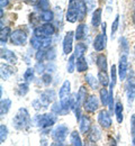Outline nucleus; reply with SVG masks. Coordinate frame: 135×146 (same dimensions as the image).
Segmentation results:
<instances>
[{"instance_id":"f257e3e1","label":"nucleus","mask_w":135,"mask_h":146,"mask_svg":"<svg viewBox=\"0 0 135 146\" xmlns=\"http://www.w3.org/2000/svg\"><path fill=\"white\" fill-rule=\"evenodd\" d=\"M31 125H32V120L27 109L20 108L13 119V126L18 130H26L31 127Z\"/></svg>"},{"instance_id":"f03ea898","label":"nucleus","mask_w":135,"mask_h":146,"mask_svg":"<svg viewBox=\"0 0 135 146\" xmlns=\"http://www.w3.org/2000/svg\"><path fill=\"white\" fill-rule=\"evenodd\" d=\"M57 113L52 112V113H45V115H36L32 123L34 124V126H39L41 128H50L52 127L55 123H57Z\"/></svg>"},{"instance_id":"7ed1b4c3","label":"nucleus","mask_w":135,"mask_h":146,"mask_svg":"<svg viewBox=\"0 0 135 146\" xmlns=\"http://www.w3.org/2000/svg\"><path fill=\"white\" fill-rule=\"evenodd\" d=\"M65 19L69 23H76L79 20V1L78 0H70L69 8L65 15Z\"/></svg>"},{"instance_id":"20e7f679","label":"nucleus","mask_w":135,"mask_h":146,"mask_svg":"<svg viewBox=\"0 0 135 146\" xmlns=\"http://www.w3.org/2000/svg\"><path fill=\"white\" fill-rule=\"evenodd\" d=\"M54 33H55V27L52 24H50V23H45L44 25H42L39 27H36L34 29V35L42 37V38L51 37Z\"/></svg>"},{"instance_id":"39448f33","label":"nucleus","mask_w":135,"mask_h":146,"mask_svg":"<svg viewBox=\"0 0 135 146\" xmlns=\"http://www.w3.org/2000/svg\"><path fill=\"white\" fill-rule=\"evenodd\" d=\"M107 37H106V23L102 24V34H98L94 40V48L97 52H101L106 48Z\"/></svg>"},{"instance_id":"423d86ee","label":"nucleus","mask_w":135,"mask_h":146,"mask_svg":"<svg viewBox=\"0 0 135 146\" xmlns=\"http://www.w3.org/2000/svg\"><path fill=\"white\" fill-rule=\"evenodd\" d=\"M10 42L13 45L16 46H24L27 42V34L23 29H16L10 35Z\"/></svg>"},{"instance_id":"0eeeda50","label":"nucleus","mask_w":135,"mask_h":146,"mask_svg":"<svg viewBox=\"0 0 135 146\" xmlns=\"http://www.w3.org/2000/svg\"><path fill=\"white\" fill-rule=\"evenodd\" d=\"M126 92H127L128 105H132L135 99V76L133 72H131L130 76H128V80L126 82Z\"/></svg>"},{"instance_id":"6e6552de","label":"nucleus","mask_w":135,"mask_h":146,"mask_svg":"<svg viewBox=\"0 0 135 146\" xmlns=\"http://www.w3.org/2000/svg\"><path fill=\"white\" fill-rule=\"evenodd\" d=\"M68 134H69V128H68V126H65V125H59L58 127L53 130V133H52V138L55 142L62 143V142L65 141Z\"/></svg>"},{"instance_id":"1a4fd4ad","label":"nucleus","mask_w":135,"mask_h":146,"mask_svg":"<svg viewBox=\"0 0 135 146\" xmlns=\"http://www.w3.org/2000/svg\"><path fill=\"white\" fill-rule=\"evenodd\" d=\"M127 69H128V60H127V53L120 56L119 58V64H118V75L119 79L122 81H124L126 79V74H127Z\"/></svg>"},{"instance_id":"9d476101","label":"nucleus","mask_w":135,"mask_h":146,"mask_svg":"<svg viewBox=\"0 0 135 146\" xmlns=\"http://www.w3.org/2000/svg\"><path fill=\"white\" fill-rule=\"evenodd\" d=\"M83 107H84V110L88 113H95V111H97L98 107H99L98 98H97L96 96H90L89 98H87Z\"/></svg>"},{"instance_id":"9b49d317","label":"nucleus","mask_w":135,"mask_h":146,"mask_svg":"<svg viewBox=\"0 0 135 146\" xmlns=\"http://www.w3.org/2000/svg\"><path fill=\"white\" fill-rule=\"evenodd\" d=\"M98 123L104 129L112 127V118L106 110H100L98 113Z\"/></svg>"},{"instance_id":"f8f14e48","label":"nucleus","mask_w":135,"mask_h":146,"mask_svg":"<svg viewBox=\"0 0 135 146\" xmlns=\"http://www.w3.org/2000/svg\"><path fill=\"white\" fill-rule=\"evenodd\" d=\"M73 43V32H68L63 39V53L65 55L71 54Z\"/></svg>"},{"instance_id":"ddd939ff","label":"nucleus","mask_w":135,"mask_h":146,"mask_svg":"<svg viewBox=\"0 0 135 146\" xmlns=\"http://www.w3.org/2000/svg\"><path fill=\"white\" fill-rule=\"evenodd\" d=\"M54 99H55V91L52 90V89L44 91L42 94H41V98H39V100L42 101L44 108H46L51 102H53Z\"/></svg>"},{"instance_id":"4468645a","label":"nucleus","mask_w":135,"mask_h":146,"mask_svg":"<svg viewBox=\"0 0 135 146\" xmlns=\"http://www.w3.org/2000/svg\"><path fill=\"white\" fill-rule=\"evenodd\" d=\"M79 124H80V131L86 136L89 133L90 128H91V120H90V118L88 116L83 115L81 117V119L79 120Z\"/></svg>"},{"instance_id":"2eb2a0df","label":"nucleus","mask_w":135,"mask_h":146,"mask_svg":"<svg viewBox=\"0 0 135 146\" xmlns=\"http://www.w3.org/2000/svg\"><path fill=\"white\" fill-rule=\"evenodd\" d=\"M87 136H88V141L90 143H92V144L95 143L96 144L97 142L100 139V137H101V131L98 128V126H91L89 133L87 134Z\"/></svg>"},{"instance_id":"dca6fc26","label":"nucleus","mask_w":135,"mask_h":146,"mask_svg":"<svg viewBox=\"0 0 135 146\" xmlns=\"http://www.w3.org/2000/svg\"><path fill=\"white\" fill-rule=\"evenodd\" d=\"M1 58L5 60L6 62L10 64H16L17 63V56L14 52L7 50V48H1Z\"/></svg>"},{"instance_id":"f3484780","label":"nucleus","mask_w":135,"mask_h":146,"mask_svg":"<svg viewBox=\"0 0 135 146\" xmlns=\"http://www.w3.org/2000/svg\"><path fill=\"white\" fill-rule=\"evenodd\" d=\"M86 100H87V89H86V87L82 86V87H80L77 93V107L76 108H80L82 105H84Z\"/></svg>"},{"instance_id":"a211bd4d","label":"nucleus","mask_w":135,"mask_h":146,"mask_svg":"<svg viewBox=\"0 0 135 146\" xmlns=\"http://www.w3.org/2000/svg\"><path fill=\"white\" fill-rule=\"evenodd\" d=\"M76 68H77V71L80 73L86 72L88 70V63H87V60L81 56V57H78L77 58V63H76Z\"/></svg>"},{"instance_id":"6ab92c4d","label":"nucleus","mask_w":135,"mask_h":146,"mask_svg":"<svg viewBox=\"0 0 135 146\" xmlns=\"http://www.w3.org/2000/svg\"><path fill=\"white\" fill-rule=\"evenodd\" d=\"M101 13H102V9L101 8H98L96 9L94 13H92V18H91V24H92V26L97 28L99 25H100V23H101Z\"/></svg>"},{"instance_id":"aec40b11","label":"nucleus","mask_w":135,"mask_h":146,"mask_svg":"<svg viewBox=\"0 0 135 146\" xmlns=\"http://www.w3.org/2000/svg\"><path fill=\"white\" fill-rule=\"evenodd\" d=\"M96 63L99 71H107V58L104 54H99L97 56Z\"/></svg>"},{"instance_id":"412c9836","label":"nucleus","mask_w":135,"mask_h":146,"mask_svg":"<svg viewBox=\"0 0 135 146\" xmlns=\"http://www.w3.org/2000/svg\"><path fill=\"white\" fill-rule=\"evenodd\" d=\"M15 72H16L15 69H14L13 66H10V65L5 64V65L1 66V76H2V79H5V80H7L10 75H13Z\"/></svg>"},{"instance_id":"4be33fe9","label":"nucleus","mask_w":135,"mask_h":146,"mask_svg":"<svg viewBox=\"0 0 135 146\" xmlns=\"http://www.w3.org/2000/svg\"><path fill=\"white\" fill-rule=\"evenodd\" d=\"M0 113H1V117H3L11 107V101L10 99H1V105H0Z\"/></svg>"},{"instance_id":"5701e85b","label":"nucleus","mask_w":135,"mask_h":146,"mask_svg":"<svg viewBox=\"0 0 135 146\" xmlns=\"http://www.w3.org/2000/svg\"><path fill=\"white\" fill-rule=\"evenodd\" d=\"M98 81L102 87H107L110 82H109V78L106 71H99L98 73Z\"/></svg>"},{"instance_id":"b1692460","label":"nucleus","mask_w":135,"mask_h":146,"mask_svg":"<svg viewBox=\"0 0 135 146\" xmlns=\"http://www.w3.org/2000/svg\"><path fill=\"white\" fill-rule=\"evenodd\" d=\"M87 16V5L84 2V0H80L79 1V20H83L84 17Z\"/></svg>"},{"instance_id":"393cba45","label":"nucleus","mask_w":135,"mask_h":146,"mask_svg":"<svg viewBox=\"0 0 135 146\" xmlns=\"http://www.w3.org/2000/svg\"><path fill=\"white\" fill-rule=\"evenodd\" d=\"M84 80H86V82L89 84V87H90L92 90L98 89V83H99V81H97V79H95L94 75H91V74H87L86 78H84Z\"/></svg>"},{"instance_id":"a878e982","label":"nucleus","mask_w":135,"mask_h":146,"mask_svg":"<svg viewBox=\"0 0 135 146\" xmlns=\"http://www.w3.org/2000/svg\"><path fill=\"white\" fill-rule=\"evenodd\" d=\"M86 51H87V45L83 44V43H78L76 48H74V55H76V57L78 58V57L83 56V54L86 53Z\"/></svg>"},{"instance_id":"bb28decb","label":"nucleus","mask_w":135,"mask_h":146,"mask_svg":"<svg viewBox=\"0 0 135 146\" xmlns=\"http://www.w3.org/2000/svg\"><path fill=\"white\" fill-rule=\"evenodd\" d=\"M39 17H41V20H42V21H44V23H50L51 20H53L54 15H53V13H52L50 9H47V10L42 11L41 15H39Z\"/></svg>"},{"instance_id":"cd10ccee","label":"nucleus","mask_w":135,"mask_h":146,"mask_svg":"<svg viewBox=\"0 0 135 146\" xmlns=\"http://www.w3.org/2000/svg\"><path fill=\"white\" fill-rule=\"evenodd\" d=\"M70 142H71V145H74V146H81L82 145V141L80 138V135L78 133L77 130H74L71 136H70Z\"/></svg>"},{"instance_id":"c85d7f7f","label":"nucleus","mask_w":135,"mask_h":146,"mask_svg":"<svg viewBox=\"0 0 135 146\" xmlns=\"http://www.w3.org/2000/svg\"><path fill=\"white\" fill-rule=\"evenodd\" d=\"M86 34V25L84 24H80L77 27V31H76V39L77 40H81Z\"/></svg>"},{"instance_id":"c756f323","label":"nucleus","mask_w":135,"mask_h":146,"mask_svg":"<svg viewBox=\"0 0 135 146\" xmlns=\"http://www.w3.org/2000/svg\"><path fill=\"white\" fill-rule=\"evenodd\" d=\"M42 43H43V38H42V37H39V36H36V35H34V36L31 38V45H32V47L35 48V50H39V48L42 47Z\"/></svg>"},{"instance_id":"7c9ffc66","label":"nucleus","mask_w":135,"mask_h":146,"mask_svg":"<svg viewBox=\"0 0 135 146\" xmlns=\"http://www.w3.org/2000/svg\"><path fill=\"white\" fill-rule=\"evenodd\" d=\"M115 113H116V118H117V121L120 124L123 121V105L118 101L115 106Z\"/></svg>"},{"instance_id":"2f4dec72","label":"nucleus","mask_w":135,"mask_h":146,"mask_svg":"<svg viewBox=\"0 0 135 146\" xmlns=\"http://www.w3.org/2000/svg\"><path fill=\"white\" fill-rule=\"evenodd\" d=\"M100 101L102 104V106H108V101H109V93L105 89V87L100 90Z\"/></svg>"},{"instance_id":"473e14b6","label":"nucleus","mask_w":135,"mask_h":146,"mask_svg":"<svg viewBox=\"0 0 135 146\" xmlns=\"http://www.w3.org/2000/svg\"><path fill=\"white\" fill-rule=\"evenodd\" d=\"M11 35L10 33V28L9 27H6V28H1V34H0V39H1V44H6L8 37Z\"/></svg>"},{"instance_id":"72a5a7b5","label":"nucleus","mask_w":135,"mask_h":146,"mask_svg":"<svg viewBox=\"0 0 135 146\" xmlns=\"http://www.w3.org/2000/svg\"><path fill=\"white\" fill-rule=\"evenodd\" d=\"M110 75H112V80H110V83H109V90H114L115 84H116V76H117V71H116L115 65H113V66H112Z\"/></svg>"},{"instance_id":"f704fd0d","label":"nucleus","mask_w":135,"mask_h":146,"mask_svg":"<svg viewBox=\"0 0 135 146\" xmlns=\"http://www.w3.org/2000/svg\"><path fill=\"white\" fill-rule=\"evenodd\" d=\"M34 73H35V69H32V68H28L26 70V72L24 74V79L26 82H32L34 80Z\"/></svg>"},{"instance_id":"c9c22d12","label":"nucleus","mask_w":135,"mask_h":146,"mask_svg":"<svg viewBox=\"0 0 135 146\" xmlns=\"http://www.w3.org/2000/svg\"><path fill=\"white\" fill-rule=\"evenodd\" d=\"M46 54H47V51L44 50V48H39L37 50V53L35 55V58L37 62H43L45 58H46Z\"/></svg>"},{"instance_id":"e433bc0d","label":"nucleus","mask_w":135,"mask_h":146,"mask_svg":"<svg viewBox=\"0 0 135 146\" xmlns=\"http://www.w3.org/2000/svg\"><path fill=\"white\" fill-rule=\"evenodd\" d=\"M29 90V87H28V82H23V83H20L19 86H18V94L19 96H25L27 92Z\"/></svg>"},{"instance_id":"4c0bfd02","label":"nucleus","mask_w":135,"mask_h":146,"mask_svg":"<svg viewBox=\"0 0 135 146\" xmlns=\"http://www.w3.org/2000/svg\"><path fill=\"white\" fill-rule=\"evenodd\" d=\"M74 58H76V55H71L69 61H68V65H67V69H68V72L69 73H73L74 72V68H76V63H74Z\"/></svg>"},{"instance_id":"58836bf2","label":"nucleus","mask_w":135,"mask_h":146,"mask_svg":"<svg viewBox=\"0 0 135 146\" xmlns=\"http://www.w3.org/2000/svg\"><path fill=\"white\" fill-rule=\"evenodd\" d=\"M35 7L39 8V10H42V11L47 10V9H50V1L49 0H39V3Z\"/></svg>"},{"instance_id":"ea45409f","label":"nucleus","mask_w":135,"mask_h":146,"mask_svg":"<svg viewBox=\"0 0 135 146\" xmlns=\"http://www.w3.org/2000/svg\"><path fill=\"white\" fill-rule=\"evenodd\" d=\"M7 136H8V129L5 125H1L0 126V142H1V144L6 141Z\"/></svg>"},{"instance_id":"a19ab883","label":"nucleus","mask_w":135,"mask_h":146,"mask_svg":"<svg viewBox=\"0 0 135 146\" xmlns=\"http://www.w3.org/2000/svg\"><path fill=\"white\" fill-rule=\"evenodd\" d=\"M42 82L45 84V86H50L51 82H52V76L49 74V73H45L42 75Z\"/></svg>"},{"instance_id":"79ce46f5","label":"nucleus","mask_w":135,"mask_h":146,"mask_svg":"<svg viewBox=\"0 0 135 146\" xmlns=\"http://www.w3.org/2000/svg\"><path fill=\"white\" fill-rule=\"evenodd\" d=\"M118 25H119V16L117 15L115 20L113 21V25H112V36H114V35H115L116 31L118 29Z\"/></svg>"},{"instance_id":"37998d69","label":"nucleus","mask_w":135,"mask_h":146,"mask_svg":"<svg viewBox=\"0 0 135 146\" xmlns=\"http://www.w3.org/2000/svg\"><path fill=\"white\" fill-rule=\"evenodd\" d=\"M35 71L39 73H43L45 71V66H44V64H43V62H37V64L35 65Z\"/></svg>"},{"instance_id":"c03bdc74","label":"nucleus","mask_w":135,"mask_h":146,"mask_svg":"<svg viewBox=\"0 0 135 146\" xmlns=\"http://www.w3.org/2000/svg\"><path fill=\"white\" fill-rule=\"evenodd\" d=\"M32 105H33V107H34L36 110H39L41 108H44V106H43V104H42V101H41L39 99L34 100V101L32 102Z\"/></svg>"},{"instance_id":"a18cd8bd","label":"nucleus","mask_w":135,"mask_h":146,"mask_svg":"<svg viewBox=\"0 0 135 146\" xmlns=\"http://www.w3.org/2000/svg\"><path fill=\"white\" fill-rule=\"evenodd\" d=\"M55 50L54 48H51V50H49L47 51V54H46V60H50V61H52L54 57H55Z\"/></svg>"},{"instance_id":"49530a36","label":"nucleus","mask_w":135,"mask_h":146,"mask_svg":"<svg viewBox=\"0 0 135 146\" xmlns=\"http://www.w3.org/2000/svg\"><path fill=\"white\" fill-rule=\"evenodd\" d=\"M29 19H31V23H32L33 25H35V26H36V25L39 24V21L41 20V17H37L35 14H32V15L29 16Z\"/></svg>"},{"instance_id":"de8ad7c7","label":"nucleus","mask_w":135,"mask_h":146,"mask_svg":"<svg viewBox=\"0 0 135 146\" xmlns=\"http://www.w3.org/2000/svg\"><path fill=\"white\" fill-rule=\"evenodd\" d=\"M131 131H132V136L135 137V115H132L131 118Z\"/></svg>"},{"instance_id":"09e8293b","label":"nucleus","mask_w":135,"mask_h":146,"mask_svg":"<svg viewBox=\"0 0 135 146\" xmlns=\"http://www.w3.org/2000/svg\"><path fill=\"white\" fill-rule=\"evenodd\" d=\"M0 6H1V9L6 8L8 6V0H0Z\"/></svg>"},{"instance_id":"8fccbe9b","label":"nucleus","mask_w":135,"mask_h":146,"mask_svg":"<svg viewBox=\"0 0 135 146\" xmlns=\"http://www.w3.org/2000/svg\"><path fill=\"white\" fill-rule=\"evenodd\" d=\"M39 0H27V2L29 3V5H32V6H36L37 3H39Z\"/></svg>"},{"instance_id":"3c124183","label":"nucleus","mask_w":135,"mask_h":146,"mask_svg":"<svg viewBox=\"0 0 135 146\" xmlns=\"http://www.w3.org/2000/svg\"><path fill=\"white\" fill-rule=\"evenodd\" d=\"M133 23H134V25H135V11H134V14H133Z\"/></svg>"},{"instance_id":"603ef678","label":"nucleus","mask_w":135,"mask_h":146,"mask_svg":"<svg viewBox=\"0 0 135 146\" xmlns=\"http://www.w3.org/2000/svg\"><path fill=\"white\" fill-rule=\"evenodd\" d=\"M133 145H135V137H133Z\"/></svg>"},{"instance_id":"864d4df0","label":"nucleus","mask_w":135,"mask_h":146,"mask_svg":"<svg viewBox=\"0 0 135 146\" xmlns=\"http://www.w3.org/2000/svg\"><path fill=\"white\" fill-rule=\"evenodd\" d=\"M99 1H102V0H99Z\"/></svg>"}]
</instances>
